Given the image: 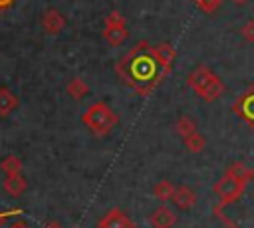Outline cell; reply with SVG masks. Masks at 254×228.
<instances>
[{"mask_svg": "<svg viewBox=\"0 0 254 228\" xmlns=\"http://www.w3.org/2000/svg\"><path fill=\"white\" fill-rule=\"evenodd\" d=\"M153 50H155V56H157V59L161 61V65L171 73L173 61H175V57H177V50H175V46L169 44V42H161L159 46H153Z\"/></svg>", "mask_w": 254, "mask_h": 228, "instance_id": "8fae6325", "label": "cell"}, {"mask_svg": "<svg viewBox=\"0 0 254 228\" xmlns=\"http://www.w3.org/2000/svg\"><path fill=\"white\" fill-rule=\"evenodd\" d=\"M232 111L254 131V83H250L232 103Z\"/></svg>", "mask_w": 254, "mask_h": 228, "instance_id": "8992f818", "label": "cell"}, {"mask_svg": "<svg viewBox=\"0 0 254 228\" xmlns=\"http://www.w3.org/2000/svg\"><path fill=\"white\" fill-rule=\"evenodd\" d=\"M8 228H30V226H28V222H24V220H16V222H12Z\"/></svg>", "mask_w": 254, "mask_h": 228, "instance_id": "7402d4cb", "label": "cell"}, {"mask_svg": "<svg viewBox=\"0 0 254 228\" xmlns=\"http://www.w3.org/2000/svg\"><path fill=\"white\" fill-rule=\"evenodd\" d=\"M196 6H198V10H202L204 14H212V12H216L218 8H220V4H222V0H192Z\"/></svg>", "mask_w": 254, "mask_h": 228, "instance_id": "d6986e66", "label": "cell"}, {"mask_svg": "<svg viewBox=\"0 0 254 228\" xmlns=\"http://www.w3.org/2000/svg\"><path fill=\"white\" fill-rule=\"evenodd\" d=\"M20 105V99L8 89V87H0V117H8L12 111H16Z\"/></svg>", "mask_w": 254, "mask_h": 228, "instance_id": "7c38bea8", "label": "cell"}, {"mask_svg": "<svg viewBox=\"0 0 254 228\" xmlns=\"http://www.w3.org/2000/svg\"><path fill=\"white\" fill-rule=\"evenodd\" d=\"M14 2H16V0H0V12H2V10H8Z\"/></svg>", "mask_w": 254, "mask_h": 228, "instance_id": "603a6c76", "label": "cell"}, {"mask_svg": "<svg viewBox=\"0 0 254 228\" xmlns=\"http://www.w3.org/2000/svg\"><path fill=\"white\" fill-rule=\"evenodd\" d=\"M44 228H62V226H60L58 222H48V224H46Z\"/></svg>", "mask_w": 254, "mask_h": 228, "instance_id": "cb8c5ba5", "label": "cell"}, {"mask_svg": "<svg viewBox=\"0 0 254 228\" xmlns=\"http://www.w3.org/2000/svg\"><path fill=\"white\" fill-rule=\"evenodd\" d=\"M115 73L131 87L137 95L147 97L169 73L155 56L153 46L147 40H141L129 52H125L115 63Z\"/></svg>", "mask_w": 254, "mask_h": 228, "instance_id": "6da1fadb", "label": "cell"}, {"mask_svg": "<svg viewBox=\"0 0 254 228\" xmlns=\"http://www.w3.org/2000/svg\"><path fill=\"white\" fill-rule=\"evenodd\" d=\"M101 36L109 42V46H119L127 40L129 30H127V20L119 10H111L103 18V32Z\"/></svg>", "mask_w": 254, "mask_h": 228, "instance_id": "277c9868", "label": "cell"}, {"mask_svg": "<svg viewBox=\"0 0 254 228\" xmlns=\"http://www.w3.org/2000/svg\"><path fill=\"white\" fill-rule=\"evenodd\" d=\"M18 214H22V210L20 208H14V210H0V226H2V222L8 218V216H18Z\"/></svg>", "mask_w": 254, "mask_h": 228, "instance_id": "44dd1931", "label": "cell"}, {"mask_svg": "<svg viewBox=\"0 0 254 228\" xmlns=\"http://www.w3.org/2000/svg\"><path fill=\"white\" fill-rule=\"evenodd\" d=\"M4 192L10 194V196H20L26 188H28V182L22 174H12V176H6L4 178Z\"/></svg>", "mask_w": 254, "mask_h": 228, "instance_id": "4fadbf2b", "label": "cell"}, {"mask_svg": "<svg viewBox=\"0 0 254 228\" xmlns=\"http://www.w3.org/2000/svg\"><path fill=\"white\" fill-rule=\"evenodd\" d=\"M42 28L46 34L56 36L65 28V16L56 8H46V12L42 14Z\"/></svg>", "mask_w": 254, "mask_h": 228, "instance_id": "9c48e42d", "label": "cell"}, {"mask_svg": "<svg viewBox=\"0 0 254 228\" xmlns=\"http://www.w3.org/2000/svg\"><path fill=\"white\" fill-rule=\"evenodd\" d=\"M65 91H67V95H69L71 99L81 101V99L89 93V85H87L81 77H71V79L67 81V85H65Z\"/></svg>", "mask_w": 254, "mask_h": 228, "instance_id": "5bb4252c", "label": "cell"}, {"mask_svg": "<svg viewBox=\"0 0 254 228\" xmlns=\"http://www.w3.org/2000/svg\"><path fill=\"white\" fill-rule=\"evenodd\" d=\"M81 121L93 133V137L101 139V137H107L113 131V127L119 123V117L107 103L97 101L91 107H87V111L81 115Z\"/></svg>", "mask_w": 254, "mask_h": 228, "instance_id": "3957f363", "label": "cell"}, {"mask_svg": "<svg viewBox=\"0 0 254 228\" xmlns=\"http://www.w3.org/2000/svg\"><path fill=\"white\" fill-rule=\"evenodd\" d=\"M187 85H189L200 99H204L206 103H212V101L220 99V97L224 95V91H226L224 81H222L208 65H204V63L196 65V67L189 73Z\"/></svg>", "mask_w": 254, "mask_h": 228, "instance_id": "7a4b0ae2", "label": "cell"}, {"mask_svg": "<svg viewBox=\"0 0 254 228\" xmlns=\"http://www.w3.org/2000/svg\"><path fill=\"white\" fill-rule=\"evenodd\" d=\"M22 161L16 157V155H8L6 159H2L0 163V171L6 174V176H12V174H22Z\"/></svg>", "mask_w": 254, "mask_h": 228, "instance_id": "e0dca14e", "label": "cell"}, {"mask_svg": "<svg viewBox=\"0 0 254 228\" xmlns=\"http://www.w3.org/2000/svg\"><path fill=\"white\" fill-rule=\"evenodd\" d=\"M149 224L151 228H173L177 224V212L167 204H161L149 214Z\"/></svg>", "mask_w": 254, "mask_h": 228, "instance_id": "ba28073f", "label": "cell"}, {"mask_svg": "<svg viewBox=\"0 0 254 228\" xmlns=\"http://www.w3.org/2000/svg\"><path fill=\"white\" fill-rule=\"evenodd\" d=\"M196 202V194L190 186L187 184H181L175 188V194H173V204L179 208V210H190Z\"/></svg>", "mask_w": 254, "mask_h": 228, "instance_id": "30bf717a", "label": "cell"}, {"mask_svg": "<svg viewBox=\"0 0 254 228\" xmlns=\"http://www.w3.org/2000/svg\"><path fill=\"white\" fill-rule=\"evenodd\" d=\"M242 190H244V184H240L238 180H234L230 174H222L214 184H212V192L220 198V204L218 206H214V210H220L224 204H230V202H234L240 194H242Z\"/></svg>", "mask_w": 254, "mask_h": 228, "instance_id": "5b68a950", "label": "cell"}, {"mask_svg": "<svg viewBox=\"0 0 254 228\" xmlns=\"http://www.w3.org/2000/svg\"><path fill=\"white\" fill-rule=\"evenodd\" d=\"M97 228H135V222L121 208H109L97 222Z\"/></svg>", "mask_w": 254, "mask_h": 228, "instance_id": "52a82bcc", "label": "cell"}, {"mask_svg": "<svg viewBox=\"0 0 254 228\" xmlns=\"http://www.w3.org/2000/svg\"><path fill=\"white\" fill-rule=\"evenodd\" d=\"M175 129H177L179 137L187 139V137H190L192 133H196V123H194V119H192V117H189V115H181V117L177 119Z\"/></svg>", "mask_w": 254, "mask_h": 228, "instance_id": "2e32d148", "label": "cell"}, {"mask_svg": "<svg viewBox=\"0 0 254 228\" xmlns=\"http://www.w3.org/2000/svg\"><path fill=\"white\" fill-rule=\"evenodd\" d=\"M232 2H234V4H246L248 0H232Z\"/></svg>", "mask_w": 254, "mask_h": 228, "instance_id": "d4e9b609", "label": "cell"}, {"mask_svg": "<svg viewBox=\"0 0 254 228\" xmlns=\"http://www.w3.org/2000/svg\"><path fill=\"white\" fill-rule=\"evenodd\" d=\"M175 184L171 180H159L155 186H153V194L161 200V202H169L173 200V194H175Z\"/></svg>", "mask_w": 254, "mask_h": 228, "instance_id": "9a60e30c", "label": "cell"}, {"mask_svg": "<svg viewBox=\"0 0 254 228\" xmlns=\"http://www.w3.org/2000/svg\"><path fill=\"white\" fill-rule=\"evenodd\" d=\"M240 34H242V38H244L246 42L254 44V18H250V20H246V22L242 24Z\"/></svg>", "mask_w": 254, "mask_h": 228, "instance_id": "ffe728a7", "label": "cell"}, {"mask_svg": "<svg viewBox=\"0 0 254 228\" xmlns=\"http://www.w3.org/2000/svg\"><path fill=\"white\" fill-rule=\"evenodd\" d=\"M183 143H185L187 151H190L192 155H198V153H202V151L206 149V139H204V135H200L198 131L192 133L190 137L183 139Z\"/></svg>", "mask_w": 254, "mask_h": 228, "instance_id": "ac0fdd59", "label": "cell"}]
</instances>
